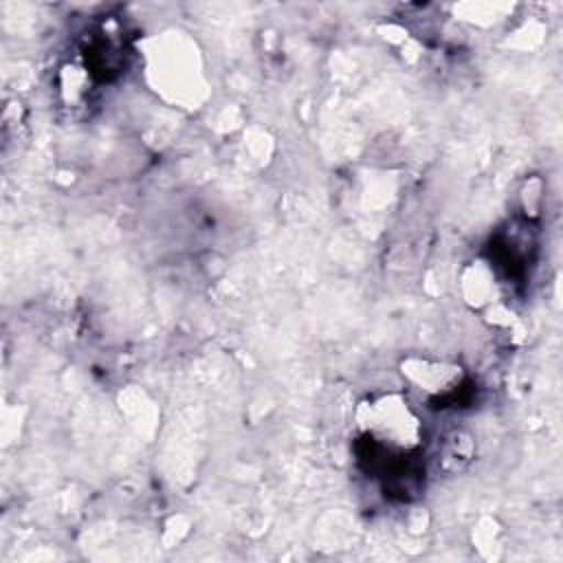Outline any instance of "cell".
Wrapping results in <instances>:
<instances>
[{"mask_svg":"<svg viewBox=\"0 0 563 563\" xmlns=\"http://www.w3.org/2000/svg\"><path fill=\"white\" fill-rule=\"evenodd\" d=\"M400 372L431 405L446 407L466 389V372L457 363L411 356L400 363Z\"/></svg>","mask_w":563,"mask_h":563,"instance_id":"2","label":"cell"},{"mask_svg":"<svg viewBox=\"0 0 563 563\" xmlns=\"http://www.w3.org/2000/svg\"><path fill=\"white\" fill-rule=\"evenodd\" d=\"M354 422L358 429V446L396 453L420 455L424 429L407 398L396 391L367 396L358 402Z\"/></svg>","mask_w":563,"mask_h":563,"instance_id":"1","label":"cell"}]
</instances>
